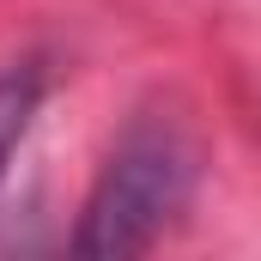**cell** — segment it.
<instances>
[{
	"label": "cell",
	"mask_w": 261,
	"mask_h": 261,
	"mask_svg": "<svg viewBox=\"0 0 261 261\" xmlns=\"http://www.w3.org/2000/svg\"><path fill=\"white\" fill-rule=\"evenodd\" d=\"M189 195H195L189 140L170 122H134L85 200L73 249L79 255H140L176 225Z\"/></svg>",
	"instance_id": "1"
},
{
	"label": "cell",
	"mask_w": 261,
	"mask_h": 261,
	"mask_svg": "<svg viewBox=\"0 0 261 261\" xmlns=\"http://www.w3.org/2000/svg\"><path fill=\"white\" fill-rule=\"evenodd\" d=\"M37 103H43V73L37 67H6L0 73V182H6V164L18 158L24 134L37 122Z\"/></svg>",
	"instance_id": "2"
}]
</instances>
